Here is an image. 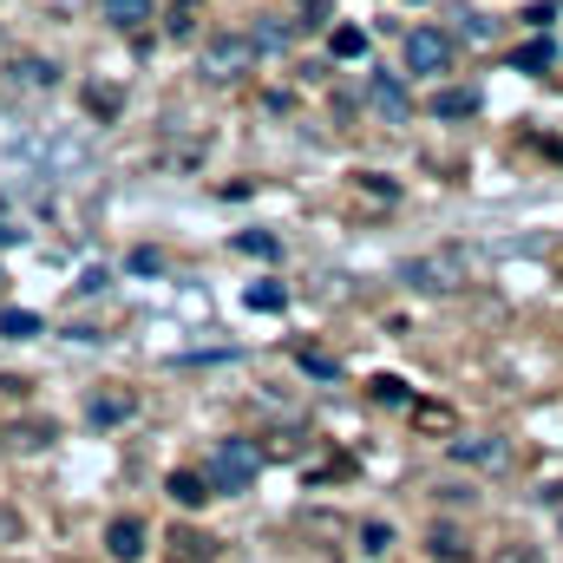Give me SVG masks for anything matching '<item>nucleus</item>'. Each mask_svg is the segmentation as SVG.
Returning a JSON list of instances; mask_svg holds the SVG:
<instances>
[{
    "label": "nucleus",
    "instance_id": "1",
    "mask_svg": "<svg viewBox=\"0 0 563 563\" xmlns=\"http://www.w3.org/2000/svg\"><path fill=\"white\" fill-rule=\"evenodd\" d=\"M256 472H263V452H256L250 439H223V445L210 452V485H217V492H250Z\"/></svg>",
    "mask_w": 563,
    "mask_h": 563
},
{
    "label": "nucleus",
    "instance_id": "23",
    "mask_svg": "<svg viewBox=\"0 0 563 563\" xmlns=\"http://www.w3.org/2000/svg\"><path fill=\"white\" fill-rule=\"evenodd\" d=\"M308 7H314V0H308Z\"/></svg>",
    "mask_w": 563,
    "mask_h": 563
},
{
    "label": "nucleus",
    "instance_id": "14",
    "mask_svg": "<svg viewBox=\"0 0 563 563\" xmlns=\"http://www.w3.org/2000/svg\"><path fill=\"white\" fill-rule=\"evenodd\" d=\"M243 301H250V308H256V314H276L282 301H288V295H282V282H256V288H250V295H243Z\"/></svg>",
    "mask_w": 563,
    "mask_h": 563
},
{
    "label": "nucleus",
    "instance_id": "2",
    "mask_svg": "<svg viewBox=\"0 0 563 563\" xmlns=\"http://www.w3.org/2000/svg\"><path fill=\"white\" fill-rule=\"evenodd\" d=\"M256 53H263V40H256V33H217V40H210V53H203V73H210V79H236V73H250V66H256Z\"/></svg>",
    "mask_w": 563,
    "mask_h": 563
},
{
    "label": "nucleus",
    "instance_id": "13",
    "mask_svg": "<svg viewBox=\"0 0 563 563\" xmlns=\"http://www.w3.org/2000/svg\"><path fill=\"white\" fill-rule=\"evenodd\" d=\"M125 413H132V394H99V400H92V420H99V426L125 420Z\"/></svg>",
    "mask_w": 563,
    "mask_h": 563
},
{
    "label": "nucleus",
    "instance_id": "4",
    "mask_svg": "<svg viewBox=\"0 0 563 563\" xmlns=\"http://www.w3.org/2000/svg\"><path fill=\"white\" fill-rule=\"evenodd\" d=\"M459 276H465V256H413V263H400V282H413L426 295L459 288Z\"/></svg>",
    "mask_w": 563,
    "mask_h": 563
},
{
    "label": "nucleus",
    "instance_id": "7",
    "mask_svg": "<svg viewBox=\"0 0 563 563\" xmlns=\"http://www.w3.org/2000/svg\"><path fill=\"white\" fill-rule=\"evenodd\" d=\"M432 112L439 119H472L478 112V92L472 86H445V92H432Z\"/></svg>",
    "mask_w": 563,
    "mask_h": 563
},
{
    "label": "nucleus",
    "instance_id": "21",
    "mask_svg": "<svg viewBox=\"0 0 563 563\" xmlns=\"http://www.w3.org/2000/svg\"><path fill=\"white\" fill-rule=\"evenodd\" d=\"M256 40H263V46H288V26H276V20H263V26H256Z\"/></svg>",
    "mask_w": 563,
    "mask_h": 563
},
{
    "label": "nucleus",
    "instance_id": "11",
    "mask_svg": "<svg viewBox=\"0 0 563 563\" xmlns=\"http://www.w3.org/2000/svg\"><path fill=\"white\" fill-rule=\"evenodd\" d=\"M106 20L112 26H144L151 20V0H106Z\"/></svg>",
    "mask_w": 563,
    "mask_h": 563
},
{
    "label": "nucleus",
    "instance_id": "19",
    "mask_svg": "<svg viewBox=\"0 0 563 563\" xmlns=\"http://www.w3.org/2000/svg\"><path fill=\"white\" fill-rule=\"evenodd\" d=\"M190 7H197V0H177V7H170V20H164V26H170V33H177V40H184V33H190V26H197V20H190Z\"/></svg>",
    "mask_w": 563,
    "mask_h": 563
},
{
    "label": "nucleus",
    "instance_id": "17",
    "mask_svg": "<svg viewBox=\"0 0 563 563\" xmlns=\"http://www.w3.org/2000/svg\"><path fill=\"white\" fill-rule=\"evenodd\" d=\"M13 73H20V79H26V86H53V66H46V59H20V66H13Z\"/></svg>",
    "mask_w": 563,
    "mask_h": 563
},
{
    "label": "nucleus",
    "instance_id": "22",
    "mask_svg": "<svg viewBox=\"0 0 563 563\" xmlns=\"http://www.w3.org/2000/svg\"><path fill=\"white\" fill-rule=\"evenodd\" d=\"M132 269H139V276H157V269H164V256H157V250H139V256H132Z\"/></svg>",
    "mask_w": 563,
    "mask_h": 563
},
{
    "label": "nucleus",
    "instance_id": "5",
    "mask_svg": "<svg viewBox=\"0 0 563 563\" xmlns=\"http://www.w3.org/2000/svg\"><path fill=\"white\" fill-rule=\"evenodd\" d=\"M452 459H459V465L505 472V465H511V439H498V432H465V439H452Z\"/></svg>",
    "mask_w": 563,
    "mask_h": 563
},
{
    "label": "nucleus",
    "instance_id": "15",
    "mask_svg": "<svg viewBox=\"0 0 563 563\" xmlns=\"http://www.w3.org/2000/svg\"><path fill=\"white\" fill-rule=\"evenodd\" d=\"M367 53V33L361 26H334V59H361Z\"/></svg>",
    "mask_w": 563,
    "mask_h": 563
},
{
    "label": "nucleus",
    "instance_id": "6",
    "mask_svg": "<svg viewBox=\"0 0 563 563\" xmlns=\"http://www.w3.org/2000/svg\"><path fill=\"white\" fill-rule=\"evenodd\" d=\"M106 551H112L119 563H139L144 558V525L139 518H119V525L106 531Z\"/></svg>",
    "mask_w": 563,
    "mask_h": 563
},
{
    "label": "nucleus",
    "instance_id": "3",
    "mask_svg": "<svg viewBox=\"0 0 563 563\" xmlns=\"http://www.w3.org/2000/svg\"><path fill=\"white\" fill-rule=\"evenodd\" d=\"M445 66H452V40H445L439 26H413V33H407V73L439 79Z\"/></svg>",
    "mask_w": 563,
    "mask_h": 563
},
{
    "label": "nucleus",
    "instance_id": "16",
    "mask_svg": "<svg viewBox=\"0 0 563 563\" xmlns=\"http://www.w3.org/2000/svg\"><path fill=\"white\" fill-rule=\"evenodd\" d=\"M374 400H380V407H407V380L380 374V380H374Z\"/></svg>",
    "mask_w": 563,
    "mask_h": 563
},
{
    "label": "nucleus",
    "instance_id": "9",
    "mask_svg": "<svg viewBox=\"0 0 563 563\" xmlns=\"http://www.w3.org/2000/svg\"><path fill=\"white\" fill-rule=\"evenodd\" d=\"M170 498H177V505H184V511H197V505H203V498H210V485H203V478H197V472H170Z\"/></svg>",
    "mask_w": 563,
    "mask_h": 563
},
{
    "label": "nucleus",
    "instance_id": "20",
    "mask_svg": "<svg viewBox=\"0 0 563 563\" xmlns=\"http://www.w3.org/2000/svg\"><path fill=\"white\" fill-rule=\"evenodd\" d=\"M301 367H308V374H321V380H334V361H328V354H314V347H301Z\"/></svg>",
    "mask_w": 563,
    "mask_h": 563
},
{
    "label": "nucleus",
    "instance_id": "10",
    "mask_svg": "<svg viewBox=\"0 0 563 563\" xmlns=\"http://www.w3.org/2000/svg\"><path fill=\"white\" fill-rule=\"evenodd\" d=\"M374 106H380V112H387L394 125H400V119L413 112V106H407V86H394V79H380V86H374Z\"/></svg>",
    "mask_w": 563,
    "mask_h": 563
},
{
    "label": "nucleus",
    "instance_id": "18",
    "mask_svg": "<svg viewBox=\"0 0 563 563\" xmlns=\"http://www.w3.org/2000/svg\"><path fill=\"white\" fill-rule=\"evenodd\" d=\"M236 250H250V256H276V236H263V230H250V236H236Z\"/></svg>",
    "mask_w": 563,
    "mask_h": 563
},
{
    "label": "nucleus",
    "instance_id": "12",
    "mask_svg": "<svg viewBox=\"0 0 563 563\" xmlns=\"http://www.w3.org/2000/svg\"><path fill=\"white\" fill-rule=\"evenodd\" d=\"M0 334H7V341H26V334H40V314H33V308H7V314H0Z\"/></svg>",
    "mask_w": 563,
    "mask_h": 563
},
{
    "label": "nucleus",
    "instance_id": "8",
    "mask_svg": "<svg viewBox=\"0 0 563 563\" xmlns=\"http://www.w3.org/2000/svg\"><path fill=\"white\" fill-rule=\"evenodd\" d=\"M511 66H518V73H544V66H558V46H551V40H531V46L511 53Z\"/></svg>",
    "mask_w": 563,
    "mask_h": 563
}]
</instances>
